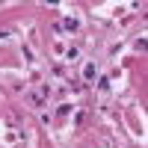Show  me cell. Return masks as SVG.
Here are the masks:
<instances>
[{
    "label": "cell",
    "instance_id": "1",
    "mask_svg": "<svg viewBox=\"0 0 148 148\" xmlns=\"http://www.w3.org/2000/svg\"><path fill=\"white\" fill-rule=\"evenodd\" d=\"M83 74H86V77H89V80H95V74H98V68H95V65H86V71H83Z\"/></svg>",
    "mask_w": 148,
    "mask_h": 148
},
{
    "label": "cell",
    "instance_id": "2",
    "mask_svg": "<svg viewBox=\"0 0 148 148\" xmlns=\"http://www.w3.org/2000/svg\"><path fill=\"white\" fill-rule=\"evenodd\" d=\"M77 56H80V51H77V47H68V56H65V59H77Z\"/></svg>",
    "mask_w": 148,
    "mask_h": 148
}]
</instances>
